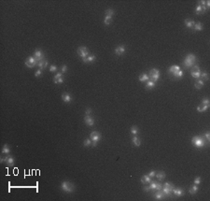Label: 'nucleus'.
<instances>
[{
  "label": "nucleus",
  "mask_w": 210,
  "mask_h": 201,
  "mask_svg": "<svg viewBox=\"0 0 210 201\" xmlns=\"http://www.w3.org/2000/svg\"><path fill=\"white\" fill-rule=\"evenodd\" d=\"M200 183H201V178H200V177L195 178V179H194V184L198 185V184H200Z\"/></svg>",
  "instance_id": "nucleus-40"
},
{
  "label": "nucleus",
  "mask_w": 210,
  "mask_h": 201,
  "mask_svg": "<svg viewBox=\"0 0 210 201\" xmlns=\"http://www.w3.org/2000/svg\"><path fill=\"white\" fill-rule=\"evenodd\" d=\"M208 108H209V105H204V104H201L200 106L197 107V110H198L199 112H204V111H206V110H208Z\"/></svg>",
  "instance_id": "nucleus-22"
},
{
  "label": "nucleus",
  "mask_w": 210,
  "mask_h": 201,
  "mask_svg": "<svg viewBox=\"0 0 210 201\" xmlns=\"http://www.w3.org/2000/svg\"><path fill=\"white\" fill-rule=\"evenodd\" d=\"M175 188V186L171 183H165L162 185V191L164 193L165 196H171V195L173 194V189Z\"/></svg>",
  "instance_id": "nucleus-2"
},
{
  "label": "nucleus",
  "mask_w": 210,
  "mask_h": 201,
  "mask_svg": "<svg viewBox=\"0 0 210 201\" xmlns=\"http://www.w3.org/2000/svg\"><path fill=\"white\" fill-rule=\"evenodd\" d=\"M95 55L94 54H89L88 56H86L85 58H82V61L84 62V63H92V62H93L94 60H95Z\"/></svg>",
  "instance_id": "nucleus-16"
},
{
  "label": "nucleus",
  "mask_w": 210,
  "mask_h": 201,
  "mask_svg": "<svg viewBox=\"0 0 210 201\" xmlns=\"http://www.w3.org/2000/svg\"><path fill=\"white\" fill-rule=\"evenodd\" d=\"M149 77H150V79L151 80H153V81L156 82L160 78V70L156 69V68L150 69V76H149Z\"/></svg>",
  "instance_id": "nucleus-7"
},
{
  "label": "nucleus",
  "mask_w": 210,
  "mask_h": 201,
  "mask_svg": "<svg viewBox=\"0 0 210 201\" xmlns=\"http://www.w3.org/2000/svg\"><path fill=\"white\" fill-rule=\"evenodd\" d=\"M150 190H156V191H159V190H162V185L160 184L159 183H157V182H151L150 184Z\"/></svg>",
  "instance_id": "nucleus-11"
},
{
  "label": "nucleus",
  "mask_w": 210,
  "mask_h": 201,
  "mask_svg": "<svg viewBox=\"0 0 210 201\" xmlns=\"http://www.w3.org/2000/svg\"><path fill=\"white\" fill-rule=\"evenodd\" d=\"M180 70V67H178V66H172V67H169V69H168V72H169V74H171V75H173V76H175V74H176V72H178Z\"/></svg>",
  "instance_id": "nucleus-14"
},
{
  "label": "nucleus",
  "mask_w": 210,
  "mask_h": 201,
  "mask_svg": "<svg viewBox=\"0 0 210 201\" xmlns=\"http://www.w3.org/2000/svg\"><path fill=\"white\" fill-rule=\"evenodd\" d=\"M111 22H112V17L105 16V19H104V24H110Z\"/></svg>",
  "instance_id": "nucleus-34"
},
{
  "label": "nucleus",
  "mask_w": 210,
  "mask_h": 201,
  "mask_svg": "<svg viewBox=\"0 0 210 201\" xmlns=\"http://www.w3.org/2000/svg\"><path fill=\"white\" fill-rule=\"evenodd\" d=\"M66 71H67V67L66 66H63V67H62V73L64 74V73H66Z\"/></svg>",
  "instance_id": "nucleus-46"
},
{
  "label": "nucleus",
  "mask_w": 210,
  "mask_h": 201,
  "mask_svg": "<svg viewBox=\"0 0 210 201\" xmlns=\"http://www.w3.org/2000/svg\"><path fill=\"white\" fill-rule=\"evenodd\" d=\"M204 138H205L206 141H209V140H210V134H209V132H206V133L204 134Z\"/></svg>",
  "instance_id": "nucleus-43"
},
{
  "label": "nucleus",
  "mask_w": 210,
  "mask_h": 201,
  "mask_svg": "<svg viewBox=\"0 0 210 201\" xmlns=\"http://www.w3.org/2000/svg\"><path fill=\"white\" fill-rule=\"evenodd\" d=\"M132 142H133V144H134V146H136V147H138L141 144V141H140V140L136 136H134V138L132 139Z\"/></svg>",
  "instance_id": "nucleus-29"
},
{
  "label": "nucleus",
  "mask_w": 210,
  "mask_h": 201,
  "mask_svg": "<svg viewBox=\"0 0 210 201\" xmlns=\"http://www.w3.org/2000/svg\"><path fill=\"white\" fill-rule=\"evenodd\" d=\"M34 57L37 60V62L41 61L43 60V58H44V53L42 52L40 49H36V51H35V53H34Z\"/></svg>",
  "instance_id": "nucleus-10"
},
{
  "label": "nucleus",
  "mask_w": 210,
  "mask_h": 201,
  "mask_svg": "<svg viewBox=\"0 0 210 201\" xmlns=\"http://www.w3.org/2000/svg\"><path fill=\"white\" fill-rule=\"evenodd\" d=\"M210 7V1H205V8L206 9H208Z\"/></svg>",
  "instance_id": "nucleus-47"
},
{
  "label": "nucleus",
  "mask_w": 210,
  "mask_h": 201,
  "mask_svg": "<svg viewBox=\"0 0 210 201\" xmlns=\"http://www.w3.org/2000/svg\"><path fill=\"white\" fill-rule=\"evenodd\" d=\"M155 175H156V171H154V170H152V171H150V172L149 173V176H150V178H152V177H155Z\"/></svg>",
  "instance_id": "nucleus-44"
},
{
  "label": "nucleus",
  "mask_w": 210,
  "mask_h": 201,
  "mask_svg": "<svg viewBox=\"0 0 210 201\" xmlns=\"http://www.w3.org/2000/svg\"><path fill=\"white\" fill-rule=\"evenodd\" d=\"M61 188L66 193H73L74 190H75L74 184L69 183V182H66V181H65V182H63L61 183Z\"/></svg>",
  "instance_id": "nucleus-3"
},
{
  "label": "nucleus",
  "mask_w": 210,
  "mask_h": 201,
  "mask_svg": "<svg viewBox=\"0 0 210 201\" xmlns=\"http://www.w3.org/2000/svg\"><path fill=\"white\" fill-rule=\"evenodd\" d=\"M194 21L192 20H190V19H186L185 20V24H186V26L188 27V28H193L194 26Z\"/></svg>",
  "instance_id": "nucleus-24"
},
{
  "label": "nucleus",
  "mask_w": 210,
  "mask_h": 201,
  "mask_svg": "<svg viewBox=\"0 0 210 201\" xmlns=\"http://www.w3.org/2000/svg\"><path fill=\"white\" fill-rule=\"evenodd\" d=\"M78 54L81 57V58H85L86 56H88L89 55V51H88V49L86 48V47H79L78 49Z\"/></svg>",
  "instance_id": "nucleus-9"
},
{
  "label": "nucleus",
  "mask_w": 210,
  "mask_h": 201,
  "mask_svg": "<svg viewBox=\"0 0 210 201\" xmlns=\"http://www.w3.org/2000/svg\"><path fill=\"white\" fill-rule=\"evenodd\" d=\"M62 99H63V101L66 102V103H70L72 97H71V96H70V94H68V93H65V94H63V96H62Z\"/></svg>",
  "instance_id": "nucleus-17"
},
{
  "label": "nucleus",
  "mask_w": 210,
  "mask_h": 201,
  "mask_svg": "<svg viewBox=\"0 0 210 201\" xmlns=\"http://www.w3.org/2000/svg\"><path fill=\"white\" fill-rule=\"evenodd\" d=\"M10 152V149L8 147V144H5L4 146H3V149H2V153H6V154H8Z\"/></svg>",
  "instance_id": "nucleus-31"
},
{
  "label": "nucleus",
  "mask_w": 210,
  "mask_h": 201,
  "mask_svg": "<svg viewBox=\"0 0 210 201\" xmlns=\"http://www.w3.org/2000/svg\"><path fill=\"white\" fill-rule=\"evenodd\" d=\"M84 122H86V124L88 126H92L94 124V120L91 115H85L84 117Z\"/></svg>",
  "instance_id": "nucleus-12"
},
{
  "label": "nucleus",
  "mask_w": 210,
  "mask_h": 201,
  "mask_svg": "<svg viewBox=\"0 0 210 201\" xmlns=\"http://www.w3.org/2000/svg\"><path fill=\"white\" fill-rule=\"evenodd\" d=\"M5 162L7 163L8 166H13L14 165V158L11 155H7L5 157Z\"/></svg>",
  "instance_id": "nucleus-18"
},
{
  "label": "nucleus",
  "mask_w": 210,
  "mask_h": 201,
  "mask_svg": "<svg viewBox=\"0 0 210 201\" xmlns=\"http://www.w3.org/2000/svg\"><path fill=\"white\" fill-rule=\"evenodd\" d=\"M90 139H91V140H92V147H96L97 142L101 140L100 133H98V132H96V131L92 132V133H91V135H90Z\"/></svg>",
  "instance_id": "nucleus-5"
},
{
  "label": "nucleus",
  "mask_w": 210,
  "mask_h": 201,
  "mask_svg": "<svg viewBox=\"0 0 210 201\" xmlns=\"http://www.w3.org/2000/svg\"><path fill=\"white\" fill-rule=\"evenodd\" d=\"M209 99L208 98H204L203 100H202V104H204V105H209Z\"/></svg>",
  "instance_id": "nucleus-39"
},
{
  "label": "nucleus",
  "mask_w": 210,
  "mask_h": 201,
  "mask_svg": "<svg viewBox=\"0 0 210 201\" xmlns=\"http://www.w3.org/2000/svg\"><path fill=\"white\" fill-rule=\"evenodd\" d=\"M198 191V186L196 185V184H193L192 186H191V188H190V190H189V193L191 194V195H195L196 193Z\"/></svg>",
  "instance_id": "nucleus-26"
},
{
  "label": "nucleus",
  "mask_w": 210,
  "mask_h": 201,
  "mask_svg": "<svg viewBox=\"0 0 210 201\" xmlns=\"http://www.w3.org/2000/svg\"><path fill=\"white\" fill-rule=\"evenodd\" d=\"M204 85V81L203 80V79H196V82H195V84H194V86H195V88L196 89H201L203 86Z\"/></svg>",
  "instance_id": "nucleus-20"
},
{
  "label": "nucleus",
  "mask_w": 210,
  "mask_h": 201,
  "mask_svg": "<svg viewBox=\"0 0 210 201\" xmlns=\"http://www.w3.org/2000/svg\"><path fill=\"white\" fill-rule=\"evenodd\" d=\"M191 74L193 78L195 79H200V76H201V70H200V67L198 66H193L192 69L191 71Z\"/></svg>",
  "instance_id": "nucleus-8"
},
{
  "label": "nucleus",
  "mask_w": 210,
  "mask_h": 201,
  "mask_svg": "<svg viewBox=\"0 0 210 201\" xmlns=\"http://www.w3.org/2000/svg\"><path fill=\"white\" fill-rule=\"evenodd\" d=\"M42 74V69H37L36 71V73H35V76L36 77H39V76H41Z\"/></svg>",
  "instance_id": "nucleus-42"
},
{
  "label": "nucleus",
  "mask_w": 210,
  "mask_h": 201,
  "mask_svg": "<svg viewBox=\"0 0 210 201\" xmlns=\"http://www.w3.org/2000/svg\"><path fill=\"white\" fill-rule=\"evenodd\" d=\"M155 176L158 178L159 181H162V180L165 178V173H164L163 171H158V172H156V175H155Z\"/></svg>",
  "instance_id": "nucleus-28"
},
{
  "label": "nucleus",
  "mask_w": 210,
  "mask_h": 201,
  "mask_svg": "<svg viewBox=\"0 0 210 201\" xmlns=\"http://www.w3.org/2000/svg\"><path fill=\"white\" fill-rule=\"evenodd\" d=\"M196 61V56L194 55V54H192V53H190V54H188L187 56H186V58H185L184 60V67L186 68H189V67H192L194 66V63Z\"/></svg>",
  "instance_id": "nucleus-1"
},
{
  "label": "nucleus",
  "mask_w": 210,
  "mask_h": 201,
  "mask_svg": "<svg viewBox=\"0 0 210 201\" xmlns=\"http://www.w3.org/2000/svg\"><path fill=\"white\" fill-rule=\"evenodd\" d=\"M50 72H56L57 71V67L56 66H50Z\"/></svg>",
  "instance_id": "nucleus-41"
},
{
  "label": "nucleus",
  "mask_w": 210,
  "mask_h": 201,
  "mask_svg": "<svg viewBox=\"0 0 210 201\" xmlns=\"http://www.w3.org/2000/svg\"><path fill=\"white\" fill-rule=\"evenodd\" d=\"M204 11L203 10V8H202L200 5H198L197 7H196V9H195V13L196 14H202V13H204Z\"/></svg>",
  "instance_id": "nucleus-36"
},
{
  "label": "nucleus",
  "mask_w": 210,
  "mask_h": 201,
  "mask_svg": "<svg viewBox=\"0 0 210 201\" xmlns=\"http://www.w3.org/2000/svg\"><path fill=\"white\" fill-rule=\"evenodd\" d=\"M200 78H203V79H204V80H207V79H209L208 73H207V72H205V71H203V72H201V76H200Z\"/></svg>",
  "instance_id": "nucleus-33"
},
{
  "label": "nucleus",
  "mask_w": 210,
  "mask_h": 201,
  "mask_svg": "<svg viewBox=\"0 0 210 201\" xmlns=\"http://www.w3.org/2000/svg\"><path fill=\"white\" fill-rule=\"evenodd\" d=\"M173 194L176 196H182L184 195V191H183V189H180V188H174Z\"/></svg>",
  "instance_id": "nucleus-19"
},
{
  "label": "nucleus",
  "mask_w": 210,
  "mask_h": 201,
  "mask_svg": "<svg viewBox=\"0 0 210 201\" xmlns=\"http://www.w3.org/2000/svg\"><path fill=\"white\" fill-rule=\"evenodd\" d=\"M131 133H132L134 136H136L137 133H138V128H137V126H135V125L132 126V127H131Z\"/></svg>",
  "instance_id": "nucleus-37"
},
{
  "label": "nucleus",
  "mask_w": 210,
  "mask_h": 201,
  "mask_svg": "<svg viewBox=\"0 0 210 201\" xmlns=\"http://www.w3.org/2000/svg\"><path fill=\"white\" fill-rule=\"evenodd\" d=\"M151 182V178L149 175H143L142 178H141V183H150Z\"/></svg>",
  "instance_id": "nucleus-23"
},
{
  "label": "nucleus",
  "mask_w": 210,
  "mask_h": 201,
  "mask_svg": "<svg viewBox=\"0 0 210 201\" xmlns=\"http://www.w3.org/2000/svg\"><path fill=\"white\" fill-rule=\"evenodd\" d=\"M192 143L196 147V148H202L204 146L205 144V140H204L201 137H193L192 139Z\"/></svg>",
  "instance_id": "nucleus-4"
},
{
  "label": "nucleus",
  "mask_w": 210,
  "mask_h": 201,
  "mask_svg": "<svg viewBox=\"0 0 210 201\" xmlns=\"http://www.w3.org/2000/svg\"><path fill=\"white\" fill-rule=\"evenodd\" d=\"M37 66H38L39 69H44V68H46L47 66H48V61L43 59V60H41V61H39L37 63Z\"/></svg>",
  "instance_id": "nucleus-21"
},
{
  "label": "nucleus",
  "mask_w": 210,
  "mask_h": 201,
  "mask_svg": "<svg viewBox=\"0 0 210 201\" xmlns=\"http://www.w3.org/2000/svg\"><path fill=\"white\" fill-rule=\"evenodd\" d=\"M154 197H155L156 200H162L165 197V195H164V193L162 192V190H159V191H157V192L155 193Z\"/></svg>",
  "instance_id": "nucleus-13"
},
{
  "label": "nucleus",
  "mask_w": 210,
  "mask_h": 201,
  "mask_svg": "<svg viewBox=\"0 0 210 201\" xmlns=\"http://www.w3.org/2000/svg\"><path fill=\"white\" fill-rule=\"evenodd\" d=\"M192 29L195 30V31H202L204 29V26H203V24L201 23H196V24H194V26H193Z\"/></svg>",
  "instance_id": "nucleus-27"
},
{
  "label": "nucleus",
  "mask_w": 210,
  "mask_h": 201,
  "mask_svg": "<svg viewBox=\"0 0 210 201\" xmlns=\"http://www.w3.org/2000/svg\"><path fill=\"white\" fill-rule=\"evenodd\" d=\"M4 162H5V157L0 158V163H4Z\"/></svg>",
  "instance_id": "nucleus-49"
},
{
  "label": "nucleus",
  "mask_w": 210,
  "mask_h": 201,
  "mask_svg": "<svg viewBox=\"0 0 210 201\" xmlns=\"http://www.w3.org/2000/svg\"><path fill=\"white\" fill-rule=\"evenodd\" d=\"M115 14V11L113 10V9H108L106 10V14H105V16H109V17H113V15Z\"/></svg>",
  "instance_id": "nucleus-32"
},
{
  "label": "nucleus",
  "mask_w": 210,
  "mask_h": 201,
  "mask_svg": "<svg viewBox=\"0 0 210 201\" xmlns=\"http://www.w3.org/2000/svg\"><path fill=\"white\" fill-rule=\"evenodd\" d=\"M37 60L34 57V56H29V57H27L26 58V60H25V66L27 67H34L35 66H37Z\"/></svg>",
  "instance_id": "nucleus-6"
},
{
  "label": "nucleus",
  "mask_w": 210,
  "mask_h": 201,
  "mask_svg": "<svg viewBox=\"0 0 210 201\" xmlns=\"http://www.w3.org/2000/svg\"><path fill=\"white\" fill-rule=\"evenodd\" d=\"M124 52H125V47L123 45H120V46L116 47V49H115V53L117 55H121L124 53Z\"/></svg>",
  "instance_id": "nucleus-15"
},
{
  "label": "nucleus",
  "mask_w": 210,
  "mask_h": 201,
  "mask_svg": "<svg viewBox=\"0 0 210 201\" xmlns=\"http://www.w3.org/2000/svg\"><path fill=\"white\" fill-rule=\"evenodd\" d=\"M144 190H145L146 192H150V186H145V187H144Z\"/></svg>",
  "instance_id": "nucleus-48"
},
{
  "label": "nucleus",
  "mask_w": 210,
  "mask_h": 201,
  "mask_svg": "<svg viewBox=\"0 0 210 201\" xmlns=\"http://www.w3.org/2000/svg\"><path fill=\"white\" fill-rule=\"evenodd\" d=\"M83 145L85 147H89V146H92V140L91 139H86L83 141Z\"/></svg>",
  "instance_id": "nucleus-35"
},
{
  "label": "nucleus",
  "mask_w": 210,
  "mask_h": 201,
  "mask_svg": "<svg viewBox=\"0 0 210 201\" xmlns=\"http://www.w3.org/2000/svg\"><path fill=\"white\" fill-rule=\"evenodd\" d=\"M155 81H153V80H151V79H149L148 81H147V85H146V88L147 89H152V88H154L155 86Z\"/></svg>",
  "instance_id": "nucleus-30"
},
{
  "label": "nucleus",
  "mask_w": 210,
  "mask_h": 201,
  "mask_svg": "<svg viewBox=\"0 0 210 201\" xmlns=\"http://www.w3.org/2000/svg\"><path fill=\"white\" fill-rule=\"evenodd\" d=\"M149 79H150V77H149V75H148V74H146V73H143V74H141V75L139 76V80H140L141 82L148 81Z\"/></svg>",
  "instance_id": "nucleus-25"
},
{
  "label": "nucleus",
  "mask_w": 210,
  "mask_h": 201,
  "mask_svg": "<svg viewBox=\"0 0 210 201\" xmlns=\"http://www.w3.org/2000/svg\"><path fill=\"white\" fill-rule=\"evenodd\" d=\"M182 76H183V71L180 69L178 72H176V74H175V78H177V79H179V78H182Z\"/></svg>",
  "instance_id": "nucleus-38"
},
{
  "label": "nucleus",
  "mask_w": 210,
  "mask_h": 201,
  "mask_svg": "<svg viewBox=\"0 0 210 201\" xmlns=\"http://www.w3.org/2000/svg\"><path fill=\"white\" fill-rule=\"evenodd\" d=\"M92 113V110L90 109V108H88L87 110H86V112H85V115H91Z\"/></svg>",
  "instance_id": "nucleus-45"
}]
</instances>
